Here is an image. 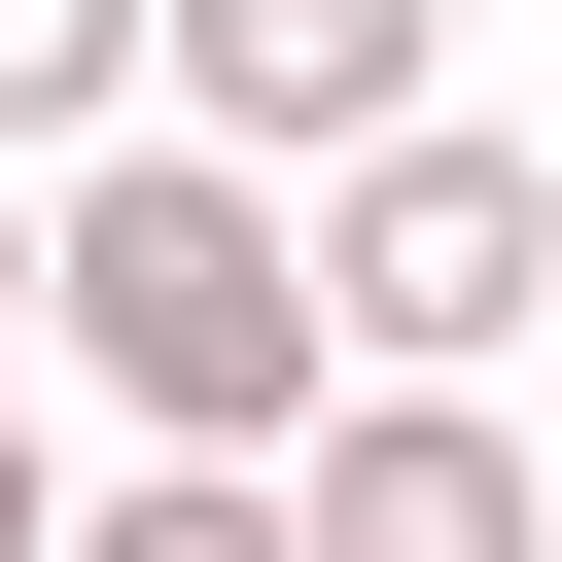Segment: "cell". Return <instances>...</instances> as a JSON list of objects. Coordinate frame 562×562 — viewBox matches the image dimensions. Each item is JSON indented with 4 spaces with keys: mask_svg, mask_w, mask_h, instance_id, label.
Here are the masks:
<instances>
[{
    "mask_svg": "<svg viewBox=\"0 0 562 562\" xmlns=\"http://www.w3.org/2000/svg\"><path fill=\"white\" fill-rule=\"evenodd\" d=\"M35 351H70L140 457H281V422L351 386L281 176H211V140H70V176H35Z\"/></svg>",
    "mask_w": 562,
    "mask_h": 562,
    "instance_id": "obj_1",
    "label": "cell"
},
{
    "mask_svg": "<svg viewBox=\"0 0 562 562\" xmlns=\"http://www.w3.org/2000/svg\"><path fill=\"white\" fill-rule=\"evenodd\" d=\"M281 246H316V351H351V386H492V351L562 316V140H492V105H422V140H351V176H281Z\"/></svg>",
    "mask_w": 562,
    "mask_h": 562,
    "instance_id": "obj_2",
    "label": "cell"
},
{
    "mask_svg": "<svg viewBox=\"0 0 562 562\" xmlns=\"http://www.w3.org/2000/svg\"><path fill=\"white\" fill-rule=\"evenodd\" d=\"M422 105H457V0H140V140L211 176H351Z\"/></svg>",
    "mask_w": 562,
    "mask_h": 562,
    "instance_id": "obj_3",
    "label": "cell"
},
{
    "mask_svg": "<svg viewBox=\"0 0 562 562\" xmlns=\"http://www.w3.org/2000/svg\"><path fill=\"white\" fill-rule=\"evenodd\" d=\"M281 562H562V492H527L492 386H316L281 422Z\"/></svg>",
    "mask_w": 562,
    "mask_h": 562,
    "instance_id": "obj_4",
    "label": "cell"
},
{
    "mask_svg": "<svg viewBox=\"0 0 562 562\" xmlns=\"http://www.w3.org/2000/svg\"><path fill=\"white\" fill-rule=\"evenodd\" d=\"M70 140H140V0H0V176H70Z\"/></svg>",
    "mask_w": 562,
    "mask_h": 562,
    "instance_id": "obj_5",
    "label": "cell"
},
{
    "mask_svg": "<svg viewBox=\"0 0 562 562\" xmlns=\"http://www.w3.org/2000/svg\"><path fill=\"white\" fill-rule=\"evenodd\" d=\"M70 562H281V457H140V492H70Z\"/></svg>",
    "mask_w": 562,
    "mask_h": 562,
    "instance_id": "obj_6",
    "label": "cell"
},
{
    "mask_svg": "<svg viewBox=\"0 0 562 562\" xmlns=\"http://www.w3.org/2000/svg\"><path fill=\"white\" fill-rule=\"evenodd\" d=\"M0 562H70V457H35V386H0Z\"/></svg>",
    "mask_w": 562,
    "mask_h": 562,
    "instance_id": "obj_7",
    "label": "cell"
},
{
    "mask_svg": "<svg viewBox=\"0 0 562 562\" xmlns=\"http://www.w3.org/2000/svg\"><path fill=\"white\" fill-rule=\"evenodd\" d=\"M0 351H35V176H0Z\"/></svg>",
    "mask_w": 562,
    "mask_h": 562,
    "instance_id": "obj_8",
    "label": "cell"
},
{
    "mask_svg": "<svg viewBox=\"0 0 562 562\" xmlns=\"http://www.w3.org/2000/svg\"><path fill=\"white\" fill-rule=\"evenodd\" d=\"M527 351H562V316H527Z\"/></svg>",
    "mask_w": 562,
    "mask_h": 562,
    "instance_id": "obj_9",
    "label": "cell"
}]
</instances>
